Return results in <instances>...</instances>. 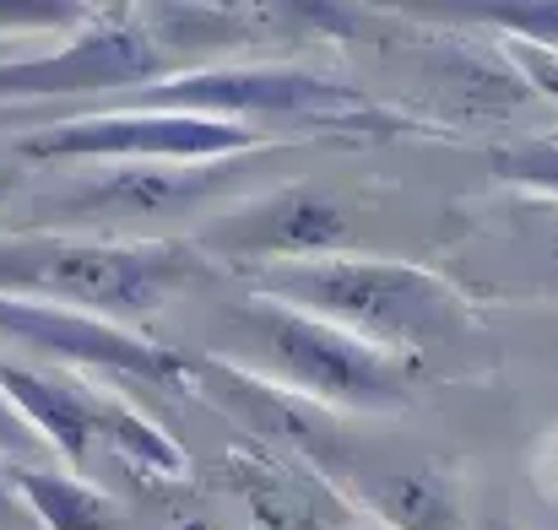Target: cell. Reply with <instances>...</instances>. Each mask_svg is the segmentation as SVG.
I'll list each match as a JSON object with an SVG mask.
<instances>
[{"instance_id":"14","label":"cell","mask_w":558,"mask_h":530,"mask_svg":"<svg viewBox=\"0 0 558 530\" xmlns=\"http://www.w3.org/2000/svg\"><path fill=\"white\" fill-rule=\"evenodd\" d=\"M11 488L22 493V504L38 520V530H120V504L76 471L11 466Z\"/></svg>"},{"instance_id":"8","label":"cell","mask_w":558,"mask_h":530,"mask_svg":"<svg viewBox=\"0 0 558 530\" xmlns=\"http://www.w3.org/2000/svg\"><path fill=\"white\" fill-rule=\"evenodd\" d=\"M0 353L44 362V368H87V373H114V379H142V384L195 379V357L174 353L131 325L93 320L54 304H27V298H0Z\"/></svg>"},{"instance_id":"10","label":"cell","mask_w":558,"mask_h":530,"mask_svg":"<svg viewBox=\"0 0 558 530\" xmlns=\"http://www.w3.org/2000/svg\"><path fill=\"white\" fill-rule=\"evenodd\" d=\"M190 390H201L206 400H217L228 417H239L250 433L271 439L277 449H288L299 466L320 471V477H337L348 466V439L337 428V417L304 395H288L277 390L271 379L239 368V362H222V357H195V379Z\"/></svg>"},{"instance_id":"23","label":"cell","mask_w":558,"mask_h":530,"mask_svg":"<svg viewBox=\"0 0 558 530\" xmlns=\"http://www.w3.org/2000/svg\"><path fill=\"white\" fill-rule=\"evenodd\" d=\"M5 120H11V109H0V125H5Z\"/></svg>"},{"instance_id":"18","label":"cell","mask_w":558,"mask_h":530,"mask_svg":"<svg viewBox=\"0 0 558 530\" xmlns=\"http://www.w3.org/2000/svg\"><path fill=\"white\" fill-rule=\"evenodd\" d=\"M0 460H11V466H38V460H54L49 455V444L38 439V428L16 411V400L0 390Z\"/></svg>"},{"instance_id":"15","label":"cell","mask_w":558,"mask_h":530,"mask_svg":"<svg viewBox=\"0 0 558 530\" xmlns=\"http://www.w3.org/2000/svg\"><path fill=\"white\" fill-rule=\"evenodd\" d=\"M104 455L120 460V466H131V471L147 477V482H185L190 477L185 449H180L142 406H131V400L114 395V390H109V400H104Z\"/></svg>"},{"instance_id":"7","label":"cell","mask_w":558,"mask_h":530,"mask_svg":"<svg viewBox=\"0 0 558 530\" xmlns=\"http://www.w3.org/2000/svg\"><path fill=\"white\" fill-rule=\"evenodd\" d=\"M250 184V158L228 163H114L98 174H76L38 195V217L54 222V233H93L114 238L131 227H153L169 217L206 211L217 200H233Z\"/></svg>"},{"instance_id":"17","label":"cell","mask_w":558,"mask_h":530,"mask_svg":"<svg viewBox=\"0 0 558 530\" xmlns=\"http://www.w3.org/2000/svg\"><path fill=\"white\" fill-rule=\"evenodd\" d=\"M477 16L488 27H499L505 38H515V44H537V49L558 54V0H543V5H488Z\"/></svg>"},{"instance_id":"21","label":"cell","mask_w":558,"mask_h":530,"mask_svg":"<svg viewBox=\"0 0 558 530\" xmlns=\"http://www.w3.org/2000/svg\"><path fill=\"white\" fill-rule=\"evenodd\" d=\"M22 178H27V169H22L16 158H0V200H11V195L22 189Z\"/></svg>"},{"instance_id":"9","label":"cell","mask_w":558,"mask_h":530,"mask_svg":"<svg viewBox=\"0 0 558 530\" xmlns=\"http://www.w3.org/2000/svg\"><path fill=\"white\" fill-rule=\"evenodd\" d=\"M190 244L206 260H228V266H239V276H250V271H266V266L348 255L353 222L315 184H277L255 200L222 206L211 222H201L190 233Z\"/></svg>"},{"instance_id":"22","label":"cell","mask_w":558,"mask_h":530,"mask_svg":"<svg viewBox=\"0 0 558 530\" xmlns=\"http://www.w3.org/2000/svg\"><path fill=\"white\" fill-rule=\"evenodd\" d=\"M22 54H33L22 38H0V65H5V60H22Z\"/></svg>"},{"instance_id":"5","label":"cell","mask_w":558,"mask_h":530,"mask_svg":"<svg viewBox=\"0 0 558 530\" xmlns=\"http://www.w3.org/2000/svg\"><path fill=\"white\" fill-rule=\"evenodd\" d=\"M271 136L239 120L174 109H93L44 120L11 141L16 163H228L266 152Z\"/></svg>"},{"instance_id":"1","label":"cell","mask_w":558,"mask_h":530,"mask_svg":"<svg viewBox=\"0 0 558 530\" xmlns=\"http://www.w3.org/2000/svg\"><path fill=\"white\" fill-rule=\"evenodd\" d=\"M211 260L190 238H93V233H0V298L54 304L93 320L158 315L195 287Z\"/></svg>"},{"instance_id":"16","label":"cell","mask_w":558,"mask_h":530,"mask_svg":"<svg viewBox=\"0 0 558 530\" xmlns=\"http://www.w3.org/2000/svg\"><path fill=\"white\" fill-rule=\"evenodd\" d=\"M488 169L505 184H521L532 195L558 200V131L554 136H532V141H510L488 152Z\"/></svg>"},{"instance_id":"4","label":"cell","mask_w":558,"mask_h":530,"mask_svg":"<svg viewBox=\"0 0 558 530\" xmlns=\"http://www.w3.org/2000/svg\"><path fill=\"white\" fill-rule=\"evenodd\" d=\"M228 325L255 362L250 373L271 379L288 395H304L315 406H342V411H401L412 400V379H417L412 357L379 353L304 309L250 293L228 309Z\"/></svg>"},{"instance_id":"2","label":"cell","mask_w":558,"mask_h":530,"mask_svg":"<svg viewBox=\"0 0 558 530\" xmlns=\"http://www.w3.org/2000/svg\"><path fill=\"white\" fill-rule=\"evenodd\" d=\"M244 282L255 298L304 309L396 357H417L439 342H456L472 320L466 293L412 260L331 255V260L266 266V271H250Z\"/></svg>"},{"instance_id":"19","label":"cell","mask_w":558,"mask_h":530,"mask_svg":"<svg viewBox=\"0 0 558 530\" xmlns=\"http://www.w3.org/2000/svg\"><path fill=\"white\" fill-rule=\"evenodd\" d=\"M505 60L526 76L532 93H543V98H554L558 103V54L554 49H537V44H515V38H505Z\"/></svg>"},{"instance_id":"24","label":"cell","mask_w":558,"mask_h":530,"mask_svg":"<svg viewBox=\"0 0 558 530\" xmlns=\"http://www.w3.org/2000/svg\"><path fill=\"white\" fill-rule=\"evenodd\" d=\"M488 530H515V526H488Z\"/></svg>"},{"instance_id":"12","label":"cell","mask_w":558,"mask_h":530,"mask_svg":"<svg viewBox=\"0 0 558 530\" xmlns=\"http://www.w3.org/2000/svg\"><path fill=\"white\" fill-rule=\"evenodd\" d=\"M359 498L369 504L374 515L390 530H466L456 482L439 466H396L379 471L369 482H359Z\"/></svg>"},{"instance_id":"3","label":"cell","mask_w":558,"mask_h":530,"mask_svg":"<svg viewBox=\"0 0 558 530\" xmlns=\"http://www.w3.org/2000/svg\"><path fill=\"white\" fill-rule=\"evenodd\" d=\"M114 109H174L206 120H239L271 136V125H288L299 136H396V114L369 103L353 82L299 71V65H195L158 87L114 98Z\"/></svg>"},{"instance_id":"11","label":"cell","mask_w":558,"mask_h":530,"mask_svg":"<svg viewBox=\"0 0 558 530\" xmlns=\"http://www.w3.org/2000/svg\"><path fill=\"white\" fill-rule=\"evenodd\" d=\"M0 390L16 400V411L38 428L49 455L65 460V471H93V455H104V400L109 390H93L71 368H44L0 353Z\"/></svg>"},{"instance_id":"13","label":"cell","mask_w":558,"mask_h":530,"mask_svg":"<svg viewBox=\"0 0 558 530\" xmlns=\"http://www.w3.org/2000/svg\"><path fill=\"white\" fill-rule=\"evenodd\" d=\"M228 482L239 493V504L255 515L260 530H320L315 526V504L326 498L320 482H310L304 471L277 466L271 455H228Z\"/></svg>"},{"instance_id":"20","label":"cell","mask_w":558,"mask_h":530,"mask_svg":"<svg viewBox=\"0 0 558 530\" xmlns=\"http://www.w3.org/2000/svg\"><path fill=\"white\" fill-rule=\"evenodd\" d=\"M0 530H38V520L22 504V493L11 488V460H0Z\"/></svg>"},{"instance_id":"6","label":"cell","mask_w":558,"mask_h":530,"mask_svg":"<svg viewBox=\"0 0 558 530\" xmlns=\"http://www.w3.org/2000/svg\"><path fill=\"white\" fill-rule=\"evenodd\" d=\"M180 60L147 22V5H93L82 27L65 33L60 49H33L0 65V109L44 103V98H87V93H142L158 87Z\"/></svg>"}]
</instances>
